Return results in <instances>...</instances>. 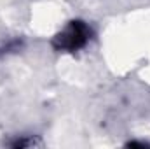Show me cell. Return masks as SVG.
<instances>
[{
  "label": "cell",
  "instance_id": "6da1fadb",
  "mask_svg": "<svg viewBox=\"0 0 150 149\" xmlns=\"http://www.w3.org/2000/svg\"><path fill=\"white\" fill-rule=\"evenodd\" d=\"M91 39V30L89 27L80 21V19H74L70 21L61 32H58L54 39H52V46L58 51H79L82 49Z\"/></svg>",
  "mask_w": 150,
  "mask_h": 149
}]
</instances>
